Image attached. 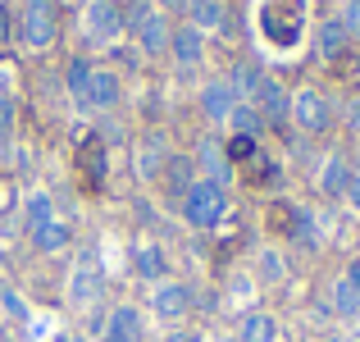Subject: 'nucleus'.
Wrapping results in <instances>:
<instances>
[{
    "label": "nucleus",
    "mask_w": 360,
    "mask_h": 342,
    "mask_svg": "<svg viewBox=\"0 0 360 342\" xmlns=\"http://www.w3.org/2000/svg\"><path fill=\"white\" fill-rule=\"evenodd\" d=\"M347 201H352V210H360V174H352V183H347Z\"/></svg>",
    "instance_id": "obj_31"
},
{
    "label": "nucleus",
    "mask_w": 360,
    "mask_h": 342,
    "mask_svg": "<svg viewBox=\"0 0 360 342\" xmlns=\"http://www.w3.org/2000/svg\"><path fill=\"white\" fill-rule=\"evenodd\" d=\"M91 69H96L91 60H73V64H69V91H73V96H82V91H87Z\"/></svg>",
    "instance_id": "obj_26"
},
{
    "label": "nucleus",
    "mask_w": 360,
    "mask_h": 342,
    "mask_svg": "<svg viewBox=\"0 0 360 342\" xmlns=\"http://www.w3.org/2000/svg\"><path fill=\"white\" fill-rule=\"evenodd\" d=\"M187 306H192V301H187V288H183V283H169V279L160 283L155 297H150V310H155L160 319H183Z\"/></svg>",
    "instance_id": "obj_10"
},
{
    "label": "nucleus",
    "mask_w": 360,
    "mask_h": 342,
    "mask_svg": "<svg viewBox=\"0 0 360 342\" xmlns=\"http://www.w3.org/2000/svg\"><path fill=\"white\" fill-rule=\"evenodd\" d=\"M238 342H278V319L264 315V310H251V315H242Z\"/></svg>",
    "instance_id": "obj_16"
},
{
    "label": "nucleus",
    "mask_w": 360,
    "mask_h": 342,
    "mask_svg": "<svg viewBox=\"0 0 360 342\" xmlns=\"http://www.w3.org/2000/svg\"><path fill=\"white\" fill-rule=\"evenodd\" d=\"M169 51H174V60L183 64V69H196V64H201V55H205V42H201V32L187 23V27H174Z\"/></svg>",
    "instance_id": "obj_11"
},
{
    "label": "nucleus",
    "mask_w": 360,
    "mask_h": 342,
    "mask_svg": "<svg viewBox=\"0 0 360 342\" xmlns=\"http://www.w3.org/2000/svg\"><path fill=\"white\" fill-rule=\"evenodd\" d=\"M333 310H338L342 319H356V315H360V283H352L347 274L333 283Z\"/></svg>",
    "instance_id": "obj_19"
},
{
    "label": "nucleus",
    "mask_w": 360,
    "mask_h": 342,
    "mask_svg": "<svg viewBox=\"0 0 360 342\" xmlns=\"http://www.w3.org/2000/svg\"><path fill=\"white\" fill-rule=\"evenodd\" d=\"M224 210H229V192H224V187L205 183V178H196V183L187 187L183 215H187V224H192V228H214V224L224 220Z\"/></svg>",
    "instance_id": "obj_1"
},
{
    "label": "nucleus",
    "mask_w": 360,
    "mask_h": 342,
    "mask_svg": "<svg viewBox=\"0 0 360 342\" xmlns=\"http://www.w3.org/2000/svg\"><path fill=\"white\" fill-rule=\"evenodd\" d=\"M137 274L141 279H165V255H160V246H141L137 251Z\"/></svg>",
    "instance_id": "obj_25"
},
{
    "label": "nucleus",
    "mask_w": 360,
    "mask_h": 342,
    "mask_svg": "<svg viewBox=\"0 0 360 342\" xmlns=\"http://www.w3.org/2000/svg\"><path fill=\"white\" fill-rule=\"evenodd\" d=\"M115 5H119V0H115Z\"/></svg>",
    "instance_id": "obj_42"
},
{
    "label": "nucleus",
    "mask_w": 360,
    "mask_h": 342,
    "mask_svg": "<svg viewBox=\"0 0 360 342\" xmlns=\"http://www.w3.org/2000/svg\"><path fill=\"white\" fill-rule=\"evenodd\" d=\"M352 174H360V151H356V160H352Z\"/></svg>",
    "instance_id": "obj_34"
},
{
    "label": "nucleus",
    "mask_w": 360,
    "mask_h": 342,
    "mask_svg": "<svg viewBox=\"0 0 360 342\" xmlns=\"http://www.w3.org/2000/svg\"><path fill=\"white\" fill-rule=\"evenodd\" d=\"M69 301L73 306H82L87 310L91 301H101V270L91 260H82L78 270H73V279H69Z\"/></svg>",
    "instance_id": "obj_9"
},
{
    "label": "nucleus",
    "mask_w": 360,
    "mask_h": 342,
    "mask_svg": "<svg viewBox=\"0 0 360 342\" xmlns=\"http://www.w3.org/2000/svg\"><path fill=\"white\" fill-rule=\"evenodd\" d=\"M338 23L347 27V32H360V0H342V18H338Z\"/></svg>",
    "instance_id": "obj_28"
},
{
    "label": "nucleus",
    "mask_w": 360,
    "mask_h": 342,
    "mask_svg": "<svg viewBox=\"0 0 360 342\" xmlns=\"http://www.w3.org/2000/svg\"><path fill=\"white\" fill-rule=\"evenodd\" d=\"M0 342H5V319H0Z\"/></svg>",
    "instance_id": "obj_36"
},
{
    "label": "nucleus",
    "mask_w": 360,
    "mask_h": 342,
    "mask_svg": "<svg viewBox=\"0 0 360 342\" xmlns=\"http://www.w3.org/2000/svg\"><path fill=\"white\" fill-rule=\"evenodd\" d=\"M9 132H14V101L0 96V141H5Z\"/></svg>",
    "instance_id": "obj_29"
},
{
    "label": "nucleus",
    "mask_w": 360,
    "mask_h": 342,
    "mask_svg": "<svg viewBox=\"0 0 360 342\" xmlns=\"http://www.w3.org/2000/svg\"><path fill=\"white\" fill-rule=\"evenodd\" d=\"M187 18H192L196 32H214V27H224V18H229V9H224V0H187Z\"/></svg>",
    "instance_id": "obj_15"
},
{
    "label": "nucleus",
    "mask_w": 360,
    "mask_h": 342,
    "mask_svg": "<svg viewBox=\"0 0 360 342\" xmlns=\"http://www.w3.org/2000/svg\"><path fill=\"white\" fill-rule=\"evenodd\" d=\"M347 183H352V165L342 156H328L324 174H319V192L324 196H347Z\"/></svg>",
    "instance_id": "obj_18"
},
{
    "label": "nucleus",
    "mask_w": 360,
    "mask_h": 342,
    "mask_svg": "<svg viewBox=\"0 0 360 342\" xmlns=\"http://www.w3.org/2000/svg\"><path fill=\"white\" fill-rule=\"evenodd\" d=\"M60 342H82V338H60Z\"/></svg>",
    "instance_id": "obj_38"
},
{
    "label": "nucleus",
    "mask_w": 360,
    "mask_h": 342,
    "mask_svg": "<svg viewBox=\"0 0 360 342\" xmlns=\"http://www.w3.org/2000/svg\"><path fill=\"white\" fill-rule=\"evenodd\" d=\"M333 342H352V338H333Z\"/></svg>",
    "instance_id": "obj_39"
},
{
    "label": "nucleus",
    "mask_w": 360,
    "mask_h": 342,
    "mask_svg": "<svg viewBox=\"0 0 360 342\" xmlns=\"http://www.w3.org/2000/svg\"><path fill=\"white\" fill-rule=\"evenodd\" d=\"M165 160H169V146H165V137H146L137 151H132V169H137L141 178H155L160 169H165Z\"/></svg>",
    "instance_id": "obj_13"
},
{
    "label": "nucleus",
    "mask_w": 360,
    "mask_h": 342,
    "mask_svg": "<svg viewBox=\"0 0 360 342\" xmlns=\"http://www.w3.org/2000/svg\"><path fill=\"white\" fill-rule=\"evenodd\" d=\"M356 242H360V233H356Z\"/></svg>",
    "instance_id": "obj_41"
},
{
    "label": "nucleus",
    "mask_w": 360,
    "mask_h": 342,
    "mask_svg": "<svg viewBox=\"0 0 360 342\" xmlns=\"http://www.w3.org/2000/svg\"><path fill=\"white\" fill-rule=\"evenodd\" d=\"M123 27L137 32V46L146 55H165L169 51V37H174V23H169L160 9H146V5H137V0H132V14L123 18Z\"/></svg>",
    "instance_id": "obj_2"
},
{
    "label": "nucleus",
    "mask_w": 360,
    "mask_h": 342,
    "mask_svg": "<svg viewBox=\"0 0 360 342\" xmlns=\"http://www.w3.org/2000/svg\"><path fill=\"white\" fill-rule=\"evenodd\" d=\"M23 224H27V237H32L41 224H51V196H46V192H32V196H27V205H23Z\"/></svg>",
    "instance_id": "obj_22"
},
{
    "label": "nucleus",
    "mask_w": 360,
    "mask_h": 342,
    "mask_svg": "<svg viewBox=\"0 0 360 342\" xmlns=\"http://www.w3.org/2000/svg\"><path fill=\"white\" fill-rule=\"evenodd\" d=\"M260 279H264V283H278V279H283V255H278V251H264V255H260Z\"/></svg>",
    "instance_id": "obj_27"
},
{
    "label": "nucleus",
    "mask_w": 360,
    "mask_h": 342,
    "mask_svg": "<svg viewBox=\"0 0 360 342\" xmlns=\"http://www.w3.org/2000/svg\"><path fill=\"white\" fill-rule=\"evenodd\" d=\"M356 82H360V51H356Z\"/></svg>",
    "instance_id": "obj_35"
},
{
    "label": "nucleus",
    "mask_w": 360,
    "mask_h": 342,
    "mask_svg": "<svg viewBox=\"0 0 360 342\" xmlns=\"http://www.w3.org/2000/svg\"><path fill=\"white\" fill-rule=\"evenodd\" d=\"M82 32L96 46H115L119 32H123V9L115 0H87V9H82Z\"/></svg>",
    "instance_id": "obj_4"
},
{
    "label": "nucleus",
    "mask_w": 360,
    "mask_h": 342,
    "mask_svg": "<svg viewBox=\"0 0 360 342\" xmlns=\"http://www.w3.org/2000/svg\"><path fill=\"white\" fill-rule=\"evenodd\" d=\"M165 5H174V9H178V5H183V0H165Z\"/></svg>",
    "instance_id": "obj_37"
},
{
    "label": "nucleus",
    "mask_w": 360,
    "mask_h": 342,
    "mask_svg": "<svg viewBox=\"0 0 360 342\" xmlns=\"http://www.w3.org/2000/svg\"><path fill=\"white\" fill-rule=\"evenodd\" d=\"M233 106H238V96H233V87L224 78H214V82L201 87V110L210 114V123H224L233 114Z\"/></svg>",
    "instance_id": "obj_12"
},
{
    "label": "nucleus",
    "mask_w": 360,
    "mask_h": 342,
    "mask_svg": "<svg viewBox=\"0 0 360 342\" xmlns=\"http://www.w3.org/2000/svg\"><path fill=\"white\" fill-rule=\"evenodd\" d=\"M229 119H233V128H238V137H255V132H260V123H264V114L255 110V106H246V101H238Z\"/></svg>",
    "instance_id": "obj_23"
},
{
    "label": "nucleus",
    "mask_w": 360,
    "mask_h": 342,
    "mask_svg": "<svg viewBox=\"0 0 360 342\" xmlns=\"http://www.w3.org/2000/svg\"><path fill=\"white\" fill-rule=\"evenodd\" d=\"M288 110H292V119H297L306 132H319V128L328 123V101L319 96L315 87H301L297 96H292V106H288Z\"/></svg>",
    "instance_id": "obj_6"
},
{
    "label": "nucleus",
    "mask_w": 360,
    "mask_h": 342,
    "mask_svg": "<svg viewBox=\"0 0 360 342\" xmlns=\"http://www.w3.org/2000/svg\"><path fill=\"white\" fill-rule=\"evenodd\" d=\"M260 69H251V64H238L233 69V78H229V87H233V96L238 101H246V96H255V87H260Z\"/></svg>",
    "instance_id": "obj_24"
},
{
    "label": "nucleus",
    "mask_w": 360,
    "mask_h": 342,
    "mask_svg": "<svg viewBox=\"0 0 360 342\" xmlns=\"http://www.w3.org/2000/svg\"><path fill=\"white\" fill-rule=\"evenodd\" d=\"M82 106L87 110H110L119 101V73L115 69H91V78H87V91H82Z\"/></svg>",
    "instance_id": "obj_7"
},
{
    "label": "nucleus",
    "mask_w": 360,
    "mask_h": 342,
    "mask_svg": "<svg viewBox=\"0 0 360 342\" xmlns=\"http://www.w3.org/2000/svg\"><path fill=\"white\" fill-rule=\"evenodd\" d=\"M196 174L205 178V183H214V187H229V178H233V160H229V151L219 146V141H201L196 146Z\"/></svg>",
    "instance_id": "obj_5"
},
{
    "label": "nucleus",
    "mask_w": 360,
    "mask_h": 342,
    "mask_svg": "<svg viewBox=\"0 0 360 342\" xmlns=\"http://www.w3.org/2000/svg\"><path fill=\"white\" fill-rule=\"evenodd\" d=\"M0 301H5V310H9V315L27 319V306H23V297H18V292H5V297H0Z\"/></svg>",
    "instance_id": "obj_30"
},
{
    "label": "nucleus",
    "mask_w": 360,
    "mask_h": 342,
    "mask_svg": "<svg viewBox=\"0 0 360 342\" xmlns=\"http://www.w3.org/2000/svg\"><path fill=\"white\" fill-rule=\"evenodd\" d=\"M141 338H146V324H141L137 306H119L105 319V334H101V342H141Z\"/></svg>",
    "instance_id": "obj_8"
},
{
    "label": "nucleus",
    "mask_w": 360,
    "mask_h": 342,
    "mask_svg": "<svg viewBox=\"0 0 360 342\" xmlns=\"http://www.w3.org/2000/svg\"><path fill=\"white\" fill-rule=\"evenodd\" d=\"M347 128H352V132H360V96L352 101V106H347Z\"/></svg>",
    "instance_id": "obj_32"
},
{
    "label": "nucleus",
    "mask_w": 360,
    "mask_h": 342,
    "mask_svg": "<svg viewBox=\"0 0 360 342\" xmlns=\"http://www.w3.org/2000/svg\"><path fill=\"white\" fill-rule=\"evenodd\" d=\"M288 106H292V101H288V91H283L278 82L264 78L260 87H255V110H260L264 119H283V114H288Z\"/></svg>",
    "instance_id": "obj_17"
},
{
    "label": "nucleus",
    "mask_w": 360,
    "mask_h": 342,
    "mask_svg": "<svg viewBox=\"0 0 360 342\" xmlns=\"http://www.w3.org/2000/svg\"><path fill=\"white\" fill-rule=\"evenodd\" d=\"M352 283H360V255H356V265H352V274H347Z\"/></svg>",
    "instance_id": "obj_33"
},
{
    "label": "nucleus",
    "mask_w": 360,
    "mask_h": 342,
    "mask_svg": "<svg viewBox=\"0 0 360 342\" xmlns=\"http://www.w3.org/2000/svg\"><path fill=\"white\" fill-rule=\"evenodd\" d=\"M160 174H165V187H169V196H178V201H183V196H187V187L196 183V165H192L187 156H169Z\"/></svg>",
    "instance_id": "obj_14"
},
{
    "label": "nucleus",
    "mask_w": 360,
    "mask_h": 342,
    "mask_svg": "<svg viewBox=\"0 0 360 342\" xmlns=\"http://www.w3.org/2000/svg\"><path fill=\"white\" fill-rule=\"evenodd\" d=\"M347 42H352V32H347L338 18H328V23H319V55L324 60H333V55L347 51Z\"/></svg>",
    "instance_id": "obj_20"
},
{
    "label": "nucleus",
    "mask_w": 360,
    "mask_h": 342,
    "mask_svg": "<svg viewBox=\"0 0 360 342\" xmlns=\"http://www.w3.org/2000/svg\"><path fill=\"white\" fill-rule=\"evenodd\" d=\"M18 42L27 51H46L55 42V0H27L18 9Z\"/></svg>",
    "instance_id": "obj_3"
},
{
    "label": "nucleus",
    "mask_w": 360,
    "mask_h": 342,
    "mask_svg": "<svg viewBox=\"0 0 360 342\" xmlns=\"http://www.w3.org/2000/svg\"><path fill=\"white\" fill-rule=\"evenodd\" d=\"M229 342H238V338H229Z\"/></svg>",
    "instance_id": "obj_40"
},
{
    "label": "nucleus",
    "mask_w": 360,
    "mask_h": 342,
    "mask_svg": "<svg viewBox=\"0 0 360 342\" xmlns=\"http://www.w3.org/2000/svg\"><path fill=\"white\" fill-rule=\"evenodd\" d=\"M32 242H37V251H64V246H69V228L60 220H51V224H41L32 233Z\"/></svg>",
    "instance_id": "obj_21"
}]
</instances>
